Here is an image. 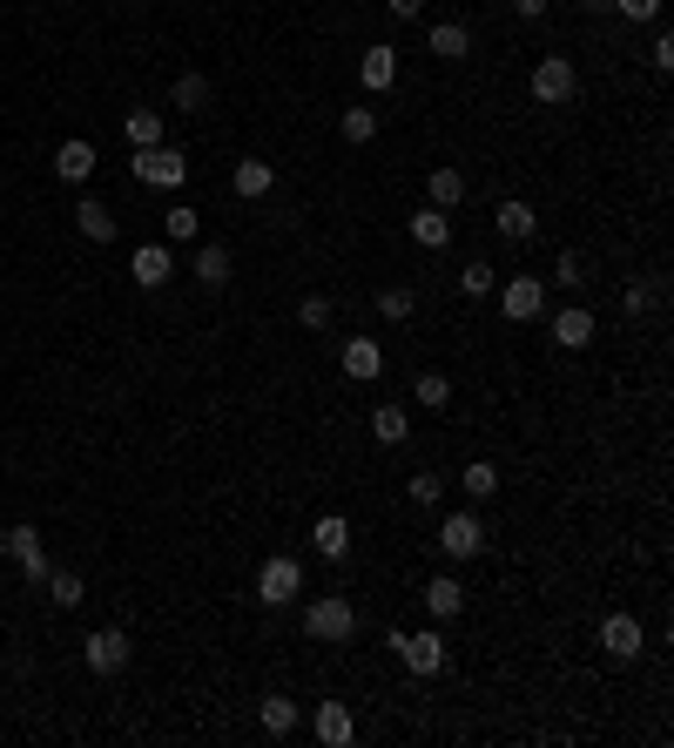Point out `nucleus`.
<instances>
[{"mask_svg":"<svg viewBox=\"0 0 674 748\" xmlns=\"http://www.w3.org/2000/svg\"><path fill=\"white\" fill-rule=\"evenodd\" d=\"M527 88H533V102H540V108H567V102L580 95V68H573L567 54H546V61H533Z\"/></svg>","mask_w":674,"mask_h":748,"instance_id":"1","label":"nucleus"},{"mask_svg":"<svg viewBox=\"0 0 674 748\" xmlns=\"http://www.w3.org/2000/svg\"><path fill=\"white\" fill-rule=\"evenodd\" d=\"M303 634L311 641H351L358 634V607L345 594H317L311 607H303Z\"/></svg>","mask_w":674,"mask_h":748,"instance_id":"2","label":"nucleus"},{"mask_svg":"<svg viewBox=\"0 0 674 748\" xmlns=\"http://www.w3.org/2000/svg\"><path fill=\"white\" fill-rule=\"evenodd\" d=\"M385 647H398V661H405L418 681H432L445 674V634H412V628H391Z\"/></svg>","mask_w":674,"mask_h":748,"instance_id":"3","label":"nucleus"},{"mask_svg":"<svg viewBox=\"0 0 674 748\" xmlns=\"http://www.w3.org/2000/svg\"><path fill=\"white\" fill-rule=\"evenodd\" d=\"M129 169H135V182H148V190H182V182H190V155L156 142V149H135Z\"/></svg>","mask_w":674,"mask_h":748,"instance_id":"4","label":"nucleus"},{"mask_svg":"<svg viewBox=\"0 0 674 748\" xmlns=\"http://www.w3.org/2000/svg\"><path fill=\"white\" fill-rule=\"evenodd\" d=\"M297 594H303V559L270 553L263 567H257V601H263V607H290Z\"/></svg>","mask_w":674,"mask_h":748,"instance_id":"5","label":"nucleus"},{"mask_svg":"<svg viewBox=\"0 0 674 748\" xmlns=\"http://www.w3.org/2000/svg\"><path fill=\"white\" fill-rule=\"evenodd\" d=\"M439 553L445 559H472V553H485V519L466 506V513H445L439 519Z\"/></svg>","mask_w":674,"mask_h":748,"instance_id":"6","label":"nucleus"},{"mask_svg":"<svg viewBox=\"0 0 674 748\" xmlns=\"http://www.w3.org/2000/svg\"><path fill=\"white\" fill-rule=\"evenodd\" d=\"M540 310H546V284H540V276L519 270V276H506V284H500V318H506V324H533Z\"/></svg>","mask_w":674,"mask_h":748,"instance_id":"7","label":"nucleus"},{"mask_svg":"<svg viewBox=\"0 0 674 748\" xmlns=\"http://www.w3.org/2000/svg\"><path fill=\"white\" fill-rule=\"evenodd\" d=\"M129 634H121V628H95V634H88L81 641V661H88V674H121V668H129Z\"/></svg>","mask_w":674,"mask_h":748,"instance_id":"8","label":"nucleus"},{"mask_svg":"<svg viewBox=\"0 0 674 748\" xmlns=\"http://www.w3.org/2000/svg\"><path fill=\"white\" fill-rule=\"evenodd\" d=\"M0 546H8V559H14V567H21L27 580H35V586L48 580V546H41V533H35L27 519H21V526H8V533H0Z\"/></svg>","mask_w":674,"mask_h":748,"instance_id":"9","label":"nucleus"},{"mask_svg":"<svg viewBox=\"0 0 674 748\" xmlns=\"http://www.w3.org/2000/svg\"><path fill=\"white\" fill-rule=\"evenodd\" d=\"M311 735H317L324 748H351V741H358L351 708H345V701H317V708H311Z\"/></svg>","mask_w":674,"mask_h":748,"instance_id":"10","label":"nucleus"},{"mask_svg":"<svg viewBox=\"0 0 674 748\" xmlns=\"http://www.w3.org/2000/svg\"><path fill=\"white\" fill-rule=\"evenodd\" d=\"M600 647L614 654V661H640L648 634H640V620H634V614H607V620H600Z\"/></svg>","mask_w":674,"mask_h":748,"instance_id":"11","label":"nucleus"},{"mask_svg":"<svg viewBox=\"0 0 674 748\" xmlns=\"http://www.w3.org/2000/svg\"><path fill=\"white\" fill-rule=\"evenodd\" d=\"M129 276H135L142 291H163L169 276H176V257H169V243H142L135 257H129Z\"/></svg>","mask_w":674,"mask_h":748,"instance_id":"12","label":"nucleus"},{"mask_svg":"<svg viewBox=\"0 0 674 748\" xmlns=\"http://www.w3.org/2000/svg\"><path fill=\"white\" fill-rule=\"evenodd\" d=\"M594 310L587 304H567V310H554V345H567V351H587L594 345Z\"/></svg>","mask_w":674,"mask_h":748,"instance_id":"13","label":"nucleus"},{"mask_svg":"<svg viewBox=\"0 0 674 748\" xmlns=\"http://www.w3.org/2000/svg\"><path fill=\"white\" fill-rule=\"evenodd\" d=\"M358 75H364V95H391L398 88V48H364V61H358Z\"/></svg>","mask_w":674,"mask_h":748,"instance_id":"14","label":"nucleus"},{"mask_svg":"<svg viewBox=\"0 0 674 748\" xmlns=\"http://www.w3.org/2000/svg\"><path fill=\"white\" fill-rule=\"evenodd\" d=\"M337 364H345V378H358V385H372L378 371H385V351H378V337H351V345L337 351Z\"/></svg>","mask_w":674,"mask_h":748,"instance_id":"15","label":"nucleus"},{"mask_svg":"<svg viewBox=\"0 0 674 748\" xmlns=\"http://www.w3.org/2000/svg\"><path fill=\"white\" fill-rule=\"evenodd\" d=\"M257 722H263V735H270V741H284V735H297L303 708H297L290 695H263V701H257Z\"/></svg>","mask_w":674,"mask_h":748,"instance_id":"16","label":"nucleus"},{"mask_svg":"<svg viewBox=\"0 0 674 748\" xmlns=\"http://www.w3.org/2000/svg\"><path fill=\"white\" fill-rule=\"evenodd\" d=\"M493 230H500L506 243H533V230H540V216H533V203H519V196H506V203L493 209Z\"/></svg>","mask_w":674,"mask_h":748,"instance_id":"17","label":"nucleus"},{"mask_svg":"<svg viewBox=\"0 0 674 748\" xmlns=\"http://www.w3.org/2000/svg\"><path fill=\"white\" fill-rule=\"evenodd\" d=\"M425 614H432V620H458V614H466V586H458L452 573L425 580Z\"/></svg>","mask_w":674,"mask_h":748,"instance_id":"18","label":"nucleus"},{"mask_svg":"<svg viewBox=\"0 0 674 748\" xmlns=\"http://www.w3.org/2000/svg\"><path fill=\"white\" fill-rule=\"evenodd\" d=\"M425 54H439V61H466V54H472V27H466V21H439L432 35H425Z\"/></svg>","mask_w":674,"mask_h":748,"instance_id":"19","label":"nucleus"},{"mask_svg":"<svg viewBox=\"0 0 674 748\" xmlns=\"http://www.w3.org/2000/svg\"><path fill=\"white\" fill-rule=\"evenodd\" d=\"M311 553H317V559H345V553H351V519L324 513V519L311 526Z\"/></svg>","mask_w":674,"mask_h":748,"instance_id":"20","label":"nucleus"},{"mask_svg":"<svg viewBox=\"0 0 674 748\" xmlns=\"http://www.w3.org/2000/svg\"><path fill=\"white\" fill-rule=\"evenodd\" d=\"M54 176H61V182H88V176H95V142H81V136L61 142V149H54Z\"/></svg>","mask_w":674,"mask_h":748,"instance_id":"21","label":"nucleus"},{"mask_svg":"<svg viewBox=\"0 0 674 748\" xmlns=\"http://www.w3.org/2000/svg\"><path fill=\"white\" fill-rule=\"evenodd\" d=\"M230 190H236L243 203H257V196H270V190H277V169L250 155V163H236V169H230Z\"/></svg>","mask_w":674,"mask_h":748,"instance_id":"22","label":"nucleus"},{"mask_svg":"<svg viewBox=\"0 0 674 748\" xmlns=\"http://www.w3.org/2000/svg\"><path fill=\"white\" fill-rule=\"evenodd\" d=\"M190 270H196V284H203V291H223V284H230V270H236V263H230V249H223V243H203V249H196V263H190Z\"/></svg>","mask_w":674,"mask_h":748,"instance_id":"23","label":"nucleus"},{"mask_svg":"<svg viewBox=\"0 0 674 748\" xmlns=\"http://www.w3.org/2000/svg\"><path fill=\"white\" fill-rule=\"evenodd\" d=\"M75 230H81L88 243H115V209H102L95 196H81V203H75Z\"/></svg>","mask_w":674,"mask_h":748,"instance_id":"24","label":"nucleus"},{"mask_svg":"<svg viewBox=\"0 0 674 748\" xmlns=\"http://www.w3.org/2000/svg\"><path fill=\"white\" fill-rule=\"evenodd\" d=\"M372 439L378 446H405L412 439V412H405V404H378V412H372Z\"/></svg>","mask_w":674,"mask_h":748,"instance_id":"25","label":"nucleus"},{"mask_svg":"<svg viewBox=\"0 0 674 748\" xmlns=\"http://www.w3.org/2000/svg\"><path fill=\"white\" fill-rule=\"evenodd\" d=\"M412 243H418V249H445V243H452V216H445V209H418V216H412Z\"/></svg>","mask_w":674,"mask_h":748,"instance_id":"26","label":"nucleus"},{"mask_svg":"<svg viewBox=\"0 0 674 748\" xmlns=\"http://www.w3.org/2000/svg\"><path fill=\"white\" fill-rule=\"evenodd\" d=\"M458 486H466V499L479 506V499H493V492H500V465H493V459H472L466 473H458Z\"/></svg>","mask_w":674,"mask_h":748,"instance_id":"27","label":"nucleus"},{"mask_svg":"<svg viewBox=\"0 0 674 748\" xmlns=\"http://www.w3.org/2000/svg\"><path fill=\"white\" fill-rule=\"evenodd\" d=\"M337 136L364 149V142L378 136V108H364V102H358V108H345V115H337Z\"/></svg>","mask_w":674,"mask_h":748,"instance_id":"28","label":"nucleus"},{"mask_svg":"<svg viewBox=\"0 0 674 748\" xmlns=\"http://www.w3.org/2000/svg\"><path fill=\"white\" fill-rule=\"evenodd\" d=\"M554 284H560V291H587V284H594V263L580 257V249H560V263H554Z\"/></svg>","mask_w":674,"mask_h":748,"instance_id":"29","label":"nucleus"},{"mask_svg":"<svg viewBox=\"0 0 674 748\" xmlns=\"http://www.w3.org/2000/svg\"><path fill=\"white\" fill-rule=\"evenodd\" d=\"M121 129H129L135 149H156V142H163V108H129V121H121Z\"/></svg>","mask_w":674,"mask_h":748,"instance_id":"30","label":"nucleus"},{"mask_svg":"<svg viewBox=\"0 0 674 748\" xmlns=\"http://www.w3.org/2000/svg\"><path fill=\"white\" fill-rule=\"evenodd\" d=\"M425 190H432V209H458V203H466V176H458V169H432Z\"/></svg>","mask_w":674,"mask_h":748,"instance_id":"31","label":"nucleus"},{"mask_svg":"<svg viewBox=\"0 0 674 748\" xmlns=\"http://www.w3.org/2000/svg\"><path fill=\"white\" fill-rule=\"evenodd\" d=\"M169 102H176V108H190V115H203V108H209V75H176Z\"/></svg>","mask_w":674,"mask_h":748,"instance_id":"32","label":"nucleus"},{"mask_svg":"<svg viewBox=\"0 0 674 748\" xmlns=\"http://www.w3.org/2000/svg\"><path fill=\"white\" fill-rule=\"evenodd\" d=\"M458 291H466L472 304H479V297H493V291H500V270H493V263H479V257H472L466 270H458Z\"/></svg>","mask_w":674,"mask_h":748,"instance_id":"33","label":"nucleus"},{"mask_svg":"<svg viewBox=\"0 0 674 748\" xmlns=\"http://www.w3.org/2000/svg\"><path fill=\"white\" fill-rule=\"evenodd\" d=\"M412 310H418V297H412L405 284H385V291H378V318H385V324H405Z\"/></svg>","mask_w":674,"mask_h":748,"instance_id":"34","label":"nucleus"},{"mask_svg":"<svg viewBox=\"0 0 674 748\" xmlns=\"http://www.w3.org/2000/svg\"><path fill=\"white\" fill-rule=\"evenodd\" d=\"M418 404H425V412H445V404H452V378H445V371H418Z\"/></svg>","mask_w":674,"mask_h":748,"instance_id":"35","label":"nucleus"},{"mask_svg":"<svg viewBox=\"0 0 674 748\" xmlns=\"http://www.w3.org/2000/svg\"><path fill=\"white\" fill-rule=\"evenodd\" d=\"M330 318H337V304H330L324 291H311V297L297 304V324H303V331H330Z\"/></svg>","mask_w":674,"mask_h":748,"instance_id":"36","label":"nucleus"},{"mask_svg":"<svg viewBox=\"0 0 674 748\" xmlns=\"http://www.w3.org/2000/svg\"><path fill=\"white\" fill-rule=\"evenodd\" d=\"M405 492H412V506H418V513H432L439 499H445V479H439V473H412Z\"/></svg>","mask_w":674,"mask_h":748,"instance_id":"37","label":"nucleus"},{"mask_svg":"<svg viewBox=\"0 0 674 748\" xmlns=\"http://www.w3.org/2000/svg\"><path fill=\"white\" fill-rule=\"evenodd\" d=\"M196 230H203V216H196V209H190V203H176V209H169V216H163V236H169V243H190V236H196Z\"/></svg>","mask_w":674,"mask_h":748,"instance_id":"38","label":"nucleus"},{"mask_svg":"<svg viewBox=\"0 0 674 748\" xmlns=\"http://www.w3.org/2000/svg\"><path fill=\"white\" fill-rule=\"evenodd\" d=\"M81 594H88L81 573H54V567H48V601H54V607H81Z\"/></svg>","mask_w":674,"mask_h":748,"instance_id":"39","label":"nucleus"},{"mask_svg":"<svg viewBox=\"0 0 674 748\" xmlns=\"http://www.w3.org/2000/svg\"><path fill=\"white\" fill-rule=\"evenodd\" d=\"M614 14H627V21H661V0H614Z\"/></svg>","mask_w":674,"mask_h":748,"instance_id":"40","label":"nucleus"},{"mask_svg":"<svg viewBox=\"0 0 674 748\" xmlns=\"http://www.w3.org/2000/svg\"><path fill=\"white\" fill-rule=\"evenodd\" d=\"M648 61H654V68H661V75H674V35H667V27H661V35H654V48H648Z\"/></svg>","mask_w":674,"mask_h":748,"instance_id":"41","label":"nucleus"},{"mask_svg":"<svg viewBox=\"0 0 674 748\" xmlns=\"http://www.w3.org/2000/svg\"><path fill=\"white\" fill-rule=\"evenodd\" d=\"M627 318H640V310H654V284H627Z\"/></svg>","mask_w":674,"mask_h":748,"instance_id":"42","label":"nucleus"},{"mask_svg":"<svg viewBox=\"0 0 674 748\" xmlns=\"http://www.w3.org/2000/svg\"><path fill=\"white\" fill-rule=\"evenodd\" d=\"M418 8H425V0H385V14H391V21H418Z\"/></svg>","mask_w":674,"mask_h":748,"instance_id":"43","label":"nucleus"},{"mask_svg":"<svg viewBox=\"0 0 674 748\" xmlns=\"http://www.w3.org/2000/svg\"><path fill=\"white\" fill-rule=\"evenodd\" d=\"M546 8H554V0H513V14H519V21H540Z\"/></svg>","mask_w":674,"mask_h":748,"instance_id":"44","label":"nucleus"},{"mask_svg":"<svg viewBox=\"0 0 674 748\" xmlns=\"http://www.w3.org/2000/svg\"><path fill=\"white\" fill-rule=\"evenodd\" d=\"M580 8H587V14H614V0H580Z\"/></svg>","mask_w":674,"mask_h":748,"instance_id":"45","label":"nucleus"}]
</instances>
